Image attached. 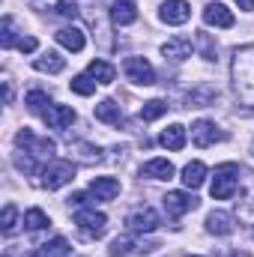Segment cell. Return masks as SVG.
<instances>
[{
    "instance_id": "8",
    "label": "cell",
    "mask_w": 254,
    "mask_h": 257,
    "mask_svg": "<svg viewBox=\"0 0 254 257\" xmlns=\"http://www.w3.org/2000/svg\"><path fill=\"white\" fill-rule=\"evenodd\" d=\"M194 206H197V197H194V194H186V192H168L165 194V212H168L171 218L186 215Z\"/></svg>"
},
{
    "instance_id": "10",
    "label": "cell",
    "mask_w": 254,
    "mask_h": 257,
    "mask_svg": "<svg viewBox=\"0 0 254 257\" xmlns=\"http://www.w3.org/2000/svg\"><path fill=\"white\" fill-rule=\"evenodd\" d=\"M153 248H159L156 242H147V239H129V236H117L114 242H111V257H126L132 251H141V254H147V251H153Z\"/></svg>"
},
{
    "instance_id": "23",
    "label": "cell",
    "mask_w": 254,
    "mask_h": 257,
    "mask_svg": "<svg viewBox=\"0 0 254 257\" xmlns=\"http://www.w3.org/2000/svg\"><path fill=\"white\" fill-rule=\"evenodd\" d=\"M162 147H168V150H183L186 147V128L183 126H168L162 132Z\"/></svg>"
},
{
    "instance_id": "27",
    "label": "cell",
    "mask_w": 254,
    "mask_h": 257,
    "mask_svg": "<svg viewBox=\"0 0 254 257\" xmlns=\"http://www.w3.org/2000/svg\"><path fill=\"white\" fill-rule=\"evenodd\" d=\"M165 111H168V105H165L162 99H153V102H147V105L141 108V120H144V123H153V120H159Z\"/></svg>"
},
{
    "instance_id": "29",
    "label": "cell",
    "mask_w": 254,
    "mask_h": 257,
    "mask_svg": "<svg viewBox=\"0 0 254 257\" xmlns=\"http://www.w3.org/2000/svg\"><path fill=\"white\" fill-rule=\"evenodd\" d=\"M72 90H75L78 96H93V93H96V81H93L90 75H75V78H72Z\"/></svg>"
},
{
    "instance_id": "35",
    "label": "cell",
    "mask_w": 254,
    "mask_h": 257,
    "mask_svg": "<svg viewBox=\"0 0 254 257\" xmlns=\"http://www.w3.org/2000/svg\"><path fill=\"white\" fill-rule=\"evenodd\" d=\"M69 203H72V206H84V203H87V194H84V192H75L72 197H69Z\"/></svg>"
},
{
    "instance_id": "14",
    "label": "cell",
    "mask_w": 254,
    "mask_h": 257,
    "mask_svg": "<svg viewBox=\"0 0 254 257\" xmlns=\"http://www.w3.org/2000/svg\"><path fill=\"white\" fill-rule=\"evenodd\" d=\"M90 194H93L96 200H114V197L120 194V183H117L114 177H96V180L90 183Z\"/></svg>"
},
{
    "instance_id": "30",
    "label": "cell",
    "mask_w": 254,
    "mask_h": 257,
    "mask_svg": "<svg viewBox=\"0 0 254 257\" xmlns=\"http://www.w3.org/2000/svg\"><path fill=\"white\" fill-rule=\"evenodd\" d=\"M15 221H18V209H15L12 203H6V209H3V218H0V230H3L6 236H12V233H15V227H18Z\"/></svg>"
},
{
    "instance_id": "7",
    "label": "cell",
    "mask_w": 254,
    "mask_h": 257,
    "mask_svg": "<svg viewBox=\"0 0 254 257\" xmlns=\"http://www.w3.org/2000/svg\"><path fill=\"white\" fill-rule=\"evenodd\" d=\"M191 141H194V147H212V144L224 141V132L209 120H197L191 126Z\"/></svg>"
},
{
    "instance_id": "32",
    "label": "cell",
    "mask_w": 254,
    "mask_h": 257,
    "mask_svg": "<svg viewBox=\"0 0 254 257\" xmlns=\"http://www.w3.org/2000/svg\"><path fill=\"white\" fill-rule=\"evenodd\" d=\"M54 9H57V15H63V18H75V15H78V3H75V0H60Z\"/></svg>"
},
{
    "instance_id": "3",
    "label": "cell",
    "mask_w": 254,
    "mask_h": 257,
    "mask_svg": "<svg viewBox=\"0 0 254 257\" xmlns=\"http://www.w3.org/2000/svg\"><path fill=\"white\" fill-rule=\"evenodd\" d=\"M75 224L81 227V236H84V239H96V236L105 233L108 218H105V212H96V209L81 206V209L75 212Z\"/></svg>"
},
{
    "instance_id": "24",
    "label": "cell",
    "mask_w": 254,
    "mask_h": 257,
    "mask_svg": "<svg viewBox=\"0 0 254 257\" xmlns=\"http://www.w3.org/2000/svg\"><path fill=\"white\" fill-rule=\"evenodd\" d=\"M33 66L39 69V72H51V75H57V72H63L66 60L57 54V51H48V54H42V57H36Z\"/></svg>"
},
{
    "instance_id": "31",
    "label": "cell",
    "mask_w": 254,
    "mask_h": 257,
    "mask_svg": "<svg viewBox=\"0 0 254 257\" xmlns=\"http://www.w3.org/2000/svg\"><path fill=\"white\" fill-rule=\"evenodd\" d=\"M0 45H3V48L18 45V42H15V33H12V18H9V15L3 18V36H0Z\"/></svg>"
},
{
    "instance_id": "33",
    "label": "cell",
    "mask_w": 254,
    "mask_h": 257,
    "mask_svg": "<svg viewBox=\"0 0 254 257\" xmlns=\"http://www.w3.org/2000/svg\"><path fill=\"white\" fill-rule=\"evenodd\" d=\"M36 45H39V42H36L33 36H21V39H18V51H21V54H30V51H36Z\"/></svg>"
},
{
    "instance_id": "4",
    "label": "cell",
    "mask_w": 254,
    "mask_h": 257,
    "mask_svg": "<svg viewBox=\"0 0 254 257\" xmlns=\"http://www.w3.org/2000/svg\"><path fill=\"white\" fill-rule=\"evenodd\" d=\"M72 180H75L72 162H51V165H45V171H42V186H45L48 192L60 189V186L72 183Z\"/></svg>"
},
{
    "instance_id": "17",
    "label": "cell",
    "mask_w": 254,
    "mask_h": 257,
    "mask_svg": "<svg viewBox=\"0 0 254 257\" xmlns=\"http://www.w3.org/2000/svg\"><path fill=\"white\" fill-rule=\"evenodd\" d=\"M141 177H150V180H171L174 177V165L168 159H153L141 168Z\"/></svg>"
},
{
    "instance_id": "15",
    "label": "cell",
    "mask_w": 254,
    "mask_h": 257,
    "mask_svg": "<svg viewBox=\"0 0 254 257\" xmlns=\"http://www.w3.org/2000/svg\"><path fill=\"white\" fill-rule=\"evenodd\" d=\"M206 227H209V233H215V236H227V233H233V215L215 209V212L206 215Z\"/></svg>"
},
{
    "instance_id": "16",
    "label": "cell",
    "mask_w": 254,
    "mask_h": 257,
    "mask_svg": "<svg viewBox=\"0 0 254 257\" xmlns=\"http://www.w3.org/2000/svg\"><path fill=\"white\" fill-rule=\"evenodd\" d=\"M162 54H165V60H186V57H191V39L177 36V39L165 42L162 45Z\"/></svg>"
},
{
    "instance_id": "9",
    "label": "cell",
    "mask_w": 254,
    "mask_h": 257,
    "mask_svg": "<svg viewBox=\"0 0 254 257\" xmlns=\"http://www.w3.org/2000/svg\"><path fill=\"white\" fill-rule=\"evenodd\" d=\"M123 69H126L129 81H135V84H144V87L156 84V72H153V66L147 63L144 57H129L123 63Z\"/></svg>"
},
{
    "instance_id": "25",
    "label": "cell",
    "mask_w": 254,
    "mask_h": 257,
    "mask_svg": "<svg viewBox=\"0 0 254 257\" xmlns=\"http://www.w3.org/2000/svg\"><path fill=\"white\" fill-rule=\"evenodd\" d=\"M30 257H69V242H66V239H54V242L36 248Z\"/></svg>"
},
{
    "instance_id": "5",
    "label": "cell",
    "mask_w": 254,
    "mask_h": 257,
    "mask_svg": "<svg viewBox=\"0 0 254 257\" xmlns=\"http://www.w3.org/2000/svg\"><path fill=\"white\" fill-rule=\"evenodd\" d=\"M15 144L24 147V153L39 156V159H51V153H54V141H48V138H36L30 128H21V132L15 135Z\"/></svg>"
},
{
    "instance_id": "36",
    "label": "cell",
    "mask_w": 254,
    "mask_h": 257,
    "mask_svg": "<svg viewBox=\"0 0 254 257\" xmlns=\"http://www.w3.org/2000/svg\"><path fill=\"white\" fill-rule=\"evenodd\" d=\"M239 3V9H254V0H236Z\"/></svg>"
},
{
    "instance_id": "18",
    "label": "cell",
    "mask_w": 254,
    "mask_h": 257,
    "mask_svg": "<svg viewBox=\"0 0 254 257\" xmlns=\"http://www.w3.org/2000/svg\"><path fill=\"white\" fill-rule=\"evenodd\" d=\"M96 120H99V123L120 126V120H123V111H120V105H117L114 99H105V102H99V105H96Z\"/></svg>"
},
{
    "instance_id": "12",
    "label": "cell",
    "mask_w": 254,
    "mask_h": 257,
    "mask_svg": "<svg viewBox=\"0 0 254 257\" xmlns=\"http://www.w3.org/2000/svg\"><path fill=\"white\" fill-rule=\"evenodd\" d=\"M203 21H206L209 27H233V24H236L233 12H230L224 3H209V6L203 9Z\"/></svg>"
},
{
    "instance_id": "26",
    "label": "cell",
    "mask_w": 254,
    "mask_h": 257,
    "mask_svg": "<svg viewBox=\"0 0 254 257\" xmlns=\"http://www.w3.org/2000/svg\"><path fill=\"white\" fill-rule=\"evenodd\" d=\"M51 221H48V215L42 212V209H27L24 212V227L27 230H45Z\"/></svg>"
},
{
    "instance_id": "34",
    "label": "cell",
    "mask_w": 254,
    "mask_h": 257,
    "mask_svg": "<svg viewBox=\"0 0 254 257\" xmlns=\"http://www.w3.org/2000/svg\"><path fill=\"white\" fill-rule=\"evenodd\" d=\"M200 45H203L206 60H212V57H215V48H212V42H209V36H206V33H200Z\"/></svg>"
},
{
    "instance_id": "1",
    "label": "cell",
    "mask_w": 254,
    "mask_h": 257,
    "mask_svg": "<svg viewBox=\"0 0 254 257\" xmlns=\"http://www.w3.org/2000/svg\"><path fill=\"white\" fill-rule=\"evenodd\" d=\"M230 75H233V90H236L239 102L248 105V108H254V45L239 48V51L233 54Z\"/></svg>"
},
{
    "instance_id": "21",
    "label": "cell",
    "mask_w": 254,
    "mask_h": 257,
    "mask_svg": "<svg viewBox=\"0 0 254 257\" xmlns=\"http://www.w3.org/2000/svg\"><path fill=\"white\" fill-rule=\"evenodd\" d=\"M203 180H206V165L203 162H191V165L183 168V186L186 189H200Z\"/></svg>"
},
{
    "instance_id": "19",
    "label": "cell",
    "mask_w": 254,
    "mask_h": 257,
    "mask_svg": "<svg viewBox=\"0 0 254 257\" xmlns=\"http://www.w3.org/2000/svg\"><path fill=\"white\" fill-rule=\"evenodd\" d=\"M57 42L69 48V51H84V45H87V39H84V33L78 30V27H63V30H57Z\"/></svg>"
},
{
    "instance_id": "28",
    "label": "cell",
    "mask_w": 254,
    "mask_h": 257,
    "mask_svg": "<svg viewBox=\"0 0 254 257\" xmlns=\"http://www.w3.org/2000/svg\"><path fill=\"white\" fill-rule=\"evenodd\" d=\"M24 105H27L33 114H42V111H45V105H51V102H48V93H42V90H30V93H27V99H24Z\"/></svg>"
},
{
    "instance_id": "2",
    "label": "cell",
    "mask_w": 254,
    "mask_h": 257,
    "mask_svg": "<svg viewBox=\"0 0 254 257\" xmlns=\"http://www.w3.org/2000/svg\"><path fill=\"white\" fill-rule=\"evenodd\" d=\"M236 186H239V168L233 165V162H227V165H218L215 168V180H212V197L215 200H227L230 194L236 192Z\"/></svg>"
},
{
    "instance_id": "37",
    "label": "cell",
    "mask_w": 254,
    "mask_h": 257,
    "mask_svg": "<svg viewBox=\"0 0 254 257\" xmlns=\"http://www.w3.org/2000/svg\"><path fill=\"white\" fill-rule=\"evenodd\" d=\"M230 257H248V254H245V251H233Z\"/></svg>"
},
{
    "instance_id": "22",
    "label": "cell",
    "mask_w": 254,
    "mask_h": 257,
    "mask_svg": "<svg viewBox=\"0 0 254 257\" xmlns=\"http://www.w3.org/2000/svg\"><path fill=\"white\" fill-rule=\"evenodd\" d=\"M87 75L96 78V84H114L117 69H114L111 63H105V60H93V63L87 66Z\"/></svg>"
},
{
    "instance_id": "20",
    "label": "cell",
    "mask_w": 254,
    "mask_h": 257,
    "mask_svg": "<svg viewBox=\"0 0 254 257\" xmlns=\"http://www.w3.org/2000/svg\"><path fill=\"white\" fill-rule=\"evenodd\" d=\"M111 18H114V24L126 27V24H132V21L138 18V9H135L132 0H117V3L111 6Z\"/></svg>"
},
{
    "instance_id": "11",
    "label": "cell",
    "mask_w": 254,
    "mask_h": 257,
    "mask_svg": "<svg viewBox=\"0 0 254 257\" xmlns=\"http://www.w3.org/2000/svg\"><path fill=\"white\" fill-rule=\"evenodd\" d=\"M159 15H162L165 24H186L191 18V6H189V0H168Z\"/></svg>"
},
{
    "instance_id": "13",
    "label": "cell",
    "mask_w": 254,
    "mask_h": 257,
    "mask_svg": "<svg viewBox=\"0 0 254 257\" xmlns=\"http://www.w3.org/2000/svg\"><path fill=\"white\" fill-rule=\"evenodd\" d=\"M42 117H45L48 128H66V126L75 123V111L69 105H48V111Z\"/></svg>"
},
{
    "instance_id": "6",
    "label": "cell",
    "mask_w": 254,
    "mask_h": 257,
    "mask_svg": "<svg viewBox=\"0 0 254 257\" xmlns=\"http://www.w3.org/2000/svg\"><path fill=\"white\" fill-rule=\"evenodd\" d=\"M126 224H129V230H132V233H153V230L159 227V212H156V209H150V206L135 209V212L126 218Z\"/></svg>"
}]
</instances>
